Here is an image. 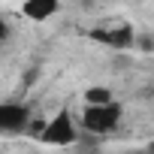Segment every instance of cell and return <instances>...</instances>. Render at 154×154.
Segmentation results:
<instances>
[{
    "label": "cell",
    "instance_id": "6da1fadb",
    "mask_svg": "<svg viewBox=\"0 0 154 154\" xmlns=\"http://www.w3.org/2000/svg\"><path fill=\"white\" fill-rule=\"evenodd\" d=\"M121 121V103H109V106H88L85 115H82V124L88 133H112Z\"/></svg>",
    "mask_w": 154,
    "mask_h": 154
},
{
    "label": "cell",
    "instance_id": "7a4b0ae2",
    "mask_svg": "<svg viewBox=\"0 0 154 154\" xmlns=\"http://www.w3.org/2000/svg\"><path fill=\"white\" fill-rule=\"evenodd\" d=\"M39 139L42 142H48V145H57V148H63V145H72L75 139V124H72V118H69V112H57L45 127H42V133H39Z\"/></svg>",
    "mask_w": 154,
    "mask_h": 154
},
{
    "label": "cell",
    "instance_id": "3957f363",
    "mask_svg": "<svg viewBox=\"0 0 154 154\" xmlns=\"http://www.w3.org/2000/svg\"><path fill=\"white\" fill-rule=\"evenodd\" d=\"M27 106L24 103H3L0 106V127L6 133H18L27 127Z\"/></svg>",
    "mask_w": 154,
    "mask_h": 154
},
{
    "label": "cell",
    "instance_id": "277c9868",
    "mask_svg": "<svg viewBox=\"0 0 154 154\" xmlns=\"http://www.w3.org/2000/svg\"><path fill=\"white\" fill-rule=\"evenodd\" d=\"M91 36H94L97 42L112 45V48H130V45L136 42V33H133L130 24H121V27H115V30H94Z\"/></svg>",
    "mask_w": 154,
    "mask_h": 154
},
{
    "label": "cell",
    "instance_id": "5b68a950",
    "mask_svg": "<svg viewBox=\"0 0 154 154\" xmlns=\"http://www.w3.org/2000/svg\"><path fill=\"white\" fill-rule=\"evenodd\" d=\"M60 6V0H24L21 12L30 18V21H48Z\"/></svg>",
    "mask_w": 154,
    "mask_h": 154
},
{
    "label": "cell",
    "instance_id": "8992f818",
    "mask_svg": "<svg viewBox=\"0 0 154 154\" xmlns=\"http://www.w3.org/2000/svg\"><path fill=\"white\" fill-rule=\"evenodd\" d=\"M85 103L88 106H109L115 100H112V91L109 88H88L85 91Z\"/></svg>",
    "mask_w": 154,
    "mask_h": 154
},
{
    "label": "cell",
    "instance_id": "52a82bcc",
    "mask_svg": "<svg viewBox=\"0 0 154 154\" xmlns=\"http://www.w3.org/2000/svg\"><path fill=\"white\" fill-rule=\"evenodd\" d=\"M136 42L142 51H154V36H136Z\"/></svg>",
    "mask_w": 154,
    "mask_h": 154
},
{
    "label": "cell",
    "instance_id": "ba28073f",
    "mask_svg": "<svg viewBox=\"0 0 154 154\" xmlns=\"http://www.w3.org/2000/svg\"><path fill=\"white\" fill-rule=\"evenodd\" d=\"M82 3H91V0H82Z\"/></svg>",
    "mask_w": 154,
    "mask_h": 154
},
{
    "label": "cell",
    "instance_id": "9c48e42d",
    "mask_svg": "<svg viewBox=\"0 0 154 154\" xmlns=\"http://www.w3.org/2000/svg\"><path fill=\"white\" fill-rule=\"evenodd\" d=\"M148 154H154V148H151V151H148Z\"/></svg>",
    "mask_w": 154,
    "mask_h": 154
}]
</instances>
